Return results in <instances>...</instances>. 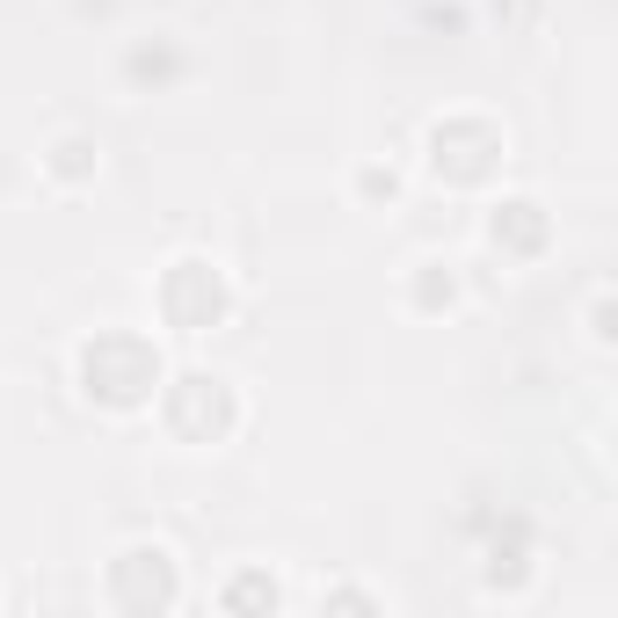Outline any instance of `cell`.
<instances>
[{
  "label": "cell",
  "instance_id": "6da1fadb",
  "mask_svg": "<svg viewBox=\"0 0 618 618\" xmlns=\"http://www.w3.org/2000/svg\"><path fill=\"white\" fill-rule=\"evenodd\" d=\"M52 175H95V146L88 139H58L52 146Z\"/></svg>",
  "mask_w": 618,
  "mask_h": 618
},
{
  "label": "cell",
  "instance_id": "7a4b0ae2",
  "mask_svg": "<svg viewBox=\"0 0 618 618\" xmlns=\"http://www.w3.org/2000/svg\"><path fill=\"white\" fill-rule=\"evenodd\" d=\"M364 196H401V175H393V168H364Z\"/></svg>",
  "mask_w": 618,
  "mask_h": 618
}]
</instances>
